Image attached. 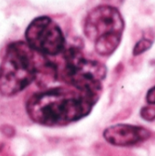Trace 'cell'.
Wrapping results in <instances>:
<instances>
[{"label":"cell","mask_w":155,"mask_h":156,"mask_svg":"<svg viewBox=\"0 0 155 156\" xmlns=\"http://www.w3.org/2000/svg\"><path fill=\"white\" fill-rule=\"evenodd\" d=\"M99 98L73 87H56L33 94L26 101L28 117L39 125L61 127L87 117Z\"/></svg>","instance_id":"6da1fadb"},{"label":"cell","mask_w":155,"mask_h":156,"mask_svg":"<svg viewBox=\"0 0 155 156\" xmlns=\"http://www.w3.org/2000/svg\"><path fill=\"white\" fill-rule=\"evenodd\" d=\"M26 42L10 43L0 64V94L12 97L29 86L50 63Z\"/></svg>","instance_id":"7a4b0ae2"},{"label":"cell","mask_w":155,"mask_h":156,"mask_svg":"<svg viewBox=\"0 0 155 156\" xmlns=\"http://www.w3.org/2000/svg\"><path fill=\"white\" fill-rule=\"evenodd\" d=\"M124 27L125 22L119 9L103 5L89 12L84 23V33L94 43L96 52L108 57L120 46Z\"/></svg>","instance_id":"3957f363"},{"label":"cell","mask_w":155,"mask_h":156,"mask_svg":"<svg viewBox=\"0 0 155 156\" xmlns=\"http://www.w3.org/2000/svg\"><path fill=\"white\" fill-rule=\"evenodd\" d=\"M65 65L59 77L70 87L100 98L107 68L100 61L84 57L79 48L72 47L64 51Z\"/></svg>","instance_id":"277c9868"},{"label":"cell","mask_w":155,"mask_h":156,"mask_svg":"<svg viewBox=\"0 0 155 156\" xmlns=\"http://www.w3.org/2000/svg\"><path fill=\"white\" fill-rule=\"evenodd\" d=\"M25 37L26 44L44 56H56L65 49V37L60 27L49 16L34 18L27 26Z\"/></svg>","instance_id":"5b68a950"},{"label":"cell","mask_w":155,"mask_h":156,"mask_svg":"<svg viewBox=\"0 0 155 156\" xmlns=\"http://www.w3.org/2000/svg\"><path fill=\"white\" fill-rule=\"evenodd\" d=\"M151 132L142 126L118 123L106 128L103 138L107 143L118 147H130L146 142L151 138Z\"/></svg>","instance_id":"8992f818"},{"label":"cell","mask_w":155,"mask_h":156,"mask_svg":"<svg viewBox=\"0 0 155 156\" xmlns=\"http://www.w3.org/2000/svg\"><path fill=\"white\" fill-rule=\"evenodd\" d=\"M153 44V39H151L149 37H143L141 38L134 46L132 49L133 56H140L143 53L149 50Z\"/></svg>","instance_id":"52a82bcc"},{"label":"cell","mask_w":155,"mask_h":156,"mask_svg":"<svg viewBox=\"0 0 155 156\" xmlns=\"http://www.w3.org/2000/svg\"><path fill=\"white\" fill-rule=\"evenodd\" d=\"M141 116L147 122H153L155 120V107L145 106L141 110Z\"/></svg>","instance_id":"ba28073f"}]
</instances>
